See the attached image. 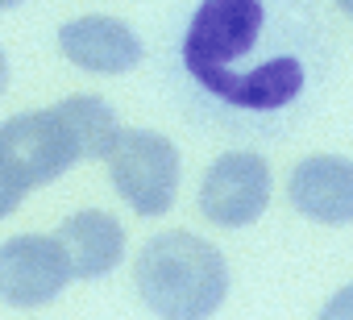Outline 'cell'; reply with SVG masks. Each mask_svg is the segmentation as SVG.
Masks as SVG:
<instances>
[{"label": "cell", "mask_w": 353, "mask_h": 320, "mask_svg": "<svg viewBox=\"0 0 353 320\" xmlns=\"http://www.w3.org/2000/svg\"><path fill=\"white\" fill-rule=\"evenodd\" d=\"M59 50L71 67L79 71H92V75H125L141 63V38L117 21V17H104V13H92V17H75L59 30Z\"/></svg>", "instance_id": "obj_7"}, {"label": "cell", "mask_w": 353, "mask_h": 320, "mask_svg": "<svg viewBox=\"0 0 353 320\" xmlns=\"http://www.w3.org/2000/svg\"><path fill=\"white\" fill-rule=\"evenodd\" d=\"M75 279L59 237L17 233L0 246V295L13 308H42Z\"/></svg>", "instance_id": "obj_6"}, {"label": "cell", "mask_w": 353, "mask_h": 320, "mask_svg": "<svg viewBox=\"0 0 353 320\" xmlns=\"http://www.w3.org/2000/svg\"><path fill=\"white\" fill-rule=\"evenodd\" d=\"M349 17H353V9H349Z\"/></svg>", "instance_id": "obj_14"}, {"label": "cell", "mask_w": 353, "mask_h": 320, "mask_svg": "<svg viewBox=\"0 0 353 320\" xmlns=\"http://www.w3.org/2000/svg\"><path fill=\"white\" fill-rule=\"evenodd\" d=\"M63 108L71 112V121H75V129H79V137H83L88 158H108V154L117 150V141H121L125 129L117 125V112H112L100 96H67Z\"/></svg>", "instance_id": "obj_10"}, {"label": "cell", "mask_w": 353, "mask_h": 320, "mask_svg": "<svg viewBox=\"0 0 353 320\" xmlns=\"http://www.w3.org/2000/svg\"><path fill=\"white\" fill-rule=\"evenodd\" d=\"M266 26L262 0H200L192 13V26L183 34V67L188 75L221 96V88L233 79V67L250 59Z\"/></svg>", "instance_id": "obj_3"}, {"label": "cell", "mask_w": 353, "mask_h": 320, "mask_svg": "<svg viewBox=\"0 0 353 320\" xmlns=\"http://www.w3.org/2000/svg\"><path fill=\"white\" fill-rule=\"evenodd\" d=\"M108 175L117 196L137 217H162L179 196V150L162 133L125 129L108 154Z\"/></svg>", "instance_id": "obj_4"}, {"label": "cell", "mask_w": 353, "mask_h": 320, "mask_svg": "<svg viewBox=\"0 0 353 320\" xmlns=\"http://www.w3.org/2000/svg\"><path fill=\"white\" fill-rule=\"evenodd\" d=\"M287 200L316 225H353V163L341 154H312L291 171Z\"/></svg>", "instance_id": "obj_8"}, {"label": "cell", "mask_w": 353, "mask_h": 320, "mask_svg": "<svg viewBox=\"0 0 353 320\" xmlns=\"http://www.w3.org/2000/svg\"><path fill=\"white\" fill-rule=\"evenodd\" d=\"M332 5H336V9H345V13H349V9H353V0H332Z\"/></svg>", "instance_id": "obj_12"}, {"label": "cell", "mask_w": 353, "mask_h": 320, "mask_svg": "<svg viewBox=\"0 0 353 320\" xmlns=\"http://www.w3.org/2000/svg\"><path fill=\"white\" fill-rule=\"evenodd\" d=\"M133 287L162 320H208L229 295V262L212 241L188 229L154 233L137 250Z\"/></svg>", "instance_id": "obj_1"}, {"label": "cell", "mask_w": 353, "mask_h": 320, "mask_svg": "<svg viewBox=\"0 0 353 320\" xmlns=\"http://www.w3.org/2000/svg\"><path fill=\"white\" fill-rule=\"evenodd\" d=\"M316 320H353V283L341 287V291L324 303V312H320Z\"/></svg>", "instance_id": "obj_11"}, {"label": "cell", "mask_w": 353, "mask_h": 320, "mask_svg": "<svg viewBox=\"0 0 353 320\" xmlns=\"http://www.w3.org/2000/svg\"><path fill=\"white\" fill-rule=\"evenodd\" d=\"M59 241L71 258L75 279H104L125 258V229L112 212H100V208L67 217L59 229Z\"/></svg>", "instance_id": "obj_9"}, {"label": "cell", "mask_w": 353, "mask_h": 320, "mask_svg": "<svg viewBox=\"0 0 353 320\" xmlns=\"http://www.w3.org/2000/svg\"><path fill=\"white\" fill-rule=\"evenodd\" d=\"M83 158V137L63 100L54 108L9 117L0 129V212L9 217L34 188L54 183Z\"/></svg>", "instance_id": "obj_2"}, {"label": "cell", "mask_w": 353, "mask_h": 320, "mask_svg": "<svg viewBox=\"0 0 353 320\" xmlns=\"http://www.w3.org/2000/svg\"><path fill=\"white\" fill-rule=\"evenodd\" d=\"M270 204V167L254 150L221 154L200 183V212L221 229L254 225Z\"/></svg>", "instance_id": "obj_5"}, {"label": "cell", "mask_w": 353, "mask_h": 320, "mask_svg": "<svg viewBox=\"0 0 353 320\" xmlns=\"http://www.w3.org/2000/svg\"><path fill=\"white\" fill-rule=\"evenodd\" d=\"M0 5H5V9H13V5H21V0H0Z\"/></svg>", "instance_id": "obj_13"}]
</instances>
